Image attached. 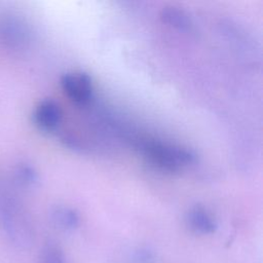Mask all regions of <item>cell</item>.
Returning a JSON list of instances; mask_svg holds the SVG:
<instances>
[{"instance_id":"3","label":"cell","mask_w":263,"mask_h":263,"mask_svg":"<svg viewBox=\"0 0 263 263\" xmlns=\"http://www.w3.org/2000/svg\"><path fill=\"white\" fill-rule=\"evenodd\" d=\"M30 40V32L22 18L13 14L0 17V42L7 48L21 49Z\"/></svg>"},{"instance_id":"4","label":"cell","mask_w":263,"mask_h":263,"mask_svg":"<svg viewBox=\"0 0 263 263\" xmlns=\"http://www.w3.org/2000/svg\"><path fill=\"white\" fill-rule=\"evenodd\" d=\"M61 85L68 98L76 104H86L91 98L92 82L87 73H65L61 77Z\"/></svg>"},{"instance_id":"1","label":"cell","mask_w":263,"mask_h":263,"mask_svg":"<svg viewBox=\"0 0 263 263\" xmlns=\"http://www.w3.org/2000/svg\"><path fill=\"white\" fill-rule=\"evenodd\" d=\"M136 146L153 165L166 172H177L194 161L191 151L155 139L137 140Z\"/></svg>"},{"instance_id":"6","label":"cell","mask_w":263,"mask_h":263,"mask_svg":"<svg viewBox=\"0 0 263 263\" xmlns=\"http://www.w3.org/2000/svg\"><path fill=\"white\" fill-rule=\"evenodd\" d=\"M186 222L192 231L199 234L213 233L217 228V223L214 217L201 205H195L188 211Z\"/></svg>"},{"instance_id":"8","label":"cell","mask_w":263,"mask_h":263,"mask_svg":"<svg viewBox=\"0 0 263 263\" xmlns=\"http://www.w3.org/2000/svg\"><path fill=\"white\" fill-rule=\"evenodd\" d=\"M49 216L52 223L63 230H74L78 227L80 222L77 212L64 205L52 208Z\"/></svg>"},{"instance_id":"9","label":"cell","mask_w":263,"mask_h":263,"mask_svg":"<svg viewBox=\"0 0 263 263\" xmlns=\"http://www.w3.org/2000/svg\"><path fill=\"white\" fill-rule=\"evenodd\" d=\"M40 263H66V258L57 245L47 243L41 251Z\"/></svg>"},{"instance_id":"10","label":"cell","mask_w":263,"mask_h":263,"mask_svg":"<svg viewBox=\"0 0 263 263\" xmlns=\"http://www.w3.org/2000/svg\"><path fill=\"white\" fill-rule=\"evenodd\" d=\"M16 175L23 183L28 184V185L35 184L37 181L36 172L31 166H28V165L20 166L16 171Z\"/></svg>"},{"instance_id":"2","label":"cell","mask_w":263,"mask_h":263,"mask_svg":"<svg viewBox=\"0 0 263 263\" xmlns=\"http://www.w3.org/2000/svg\"><path fill=\"white\" fill-rule=\"evenodd\" d=\"M0 222L6 236L18 248H28L33 241V228L27 212L17 199L4 196L0 200Z\"/></svg>"},{"instance_id":"7","label":"cell","mask_w":263,"mask_h":263,"mask_svg":"<svg viewBox=\"0 0 263 263\" xmlns=\"http://www.w3.org/2000/svg\"><path fill=\"white\" fill-rule=\"evenodd\" d=\"M162 23L171 26L179 31L191 32L194 28L190 15L182 8L177 6H165L159 13Z\"/></svg>"},{"instance_id":"5","label":"cell","mask_w":263,"mask_h":263,"mask_svg":"<svg viewBox=\"0 0 263 263\" xmlns=\"http://www.w3.org/2000/svg\"><path fill=\"white\" fill-rule=\"evenodd\" d=\"M33 117L39 128L51 132L60 125L63 118V112L57 102L50 99H45L36 106Z\"/></svg>"}]
</instances>
